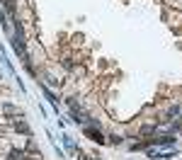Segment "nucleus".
Masks as SVG:
<instances>
[{
  "instance_id": "1",
  "label": "nucleus",
  "mask_w": 182,
  "mask_h": 160,
  "mask_svg": "<svg viewBox=\"0 0 182 160\" xmlns=\"http://www.w3.org/2000/svg\"><path fill=\"white\" fill-rule=\"evenodd\" d=\"M85 133L92 138V141H97V143H102V136H100V131H92V129H85Z\"/></svg>"
},
{
  "instance_id": "2",
  "label": "nucleus",
  "mask_w": 182,
  "mask_h": 160,
  "mask_svg": "<svg viewBox=\"0 0 182 160\" xmlns=\"http://www.w3.org/2000/svg\"><path fill=\"white\" fill-rule=\"evenodd\" d=\"M5 5H7V10H10V12H15V0H5Z\"/></svg>"
}]
</instances>
